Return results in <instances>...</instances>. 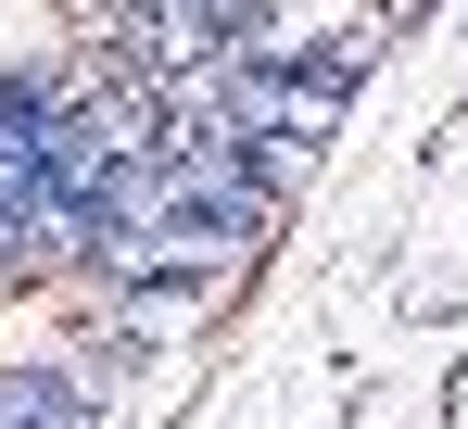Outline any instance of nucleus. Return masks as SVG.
I'll use <instances>...</instances> for the list:
<instances>
[{"label": "nucleus", "mask_w": 468, "mask_h": 429, "mask_svg": "<svg viewBox=\"0 0 468 429\" xmlns=\"http://www.w3.org/2000/svg\"><path fill=\"white\" fill-rule=\"evenodd\" d=\"M13 253H26V240H13V227H0V266H13Z\"/></svg>", "instance_id": "f03ea898"}, {"label": "nucleus", "mask_w": 468, "mask_h": 429, "mask_svg": "<svg viewBox=\"0 0 468 429\" xmlns=\"http://www.w3.org/2000/svg\"><path fill=\"white\" fill-rule=\"evenodd\" d=\"M0 429H89V379H64V366L0 379Z\"/></svg>", "instance_id": "f257e3e1"}]
</instances>
